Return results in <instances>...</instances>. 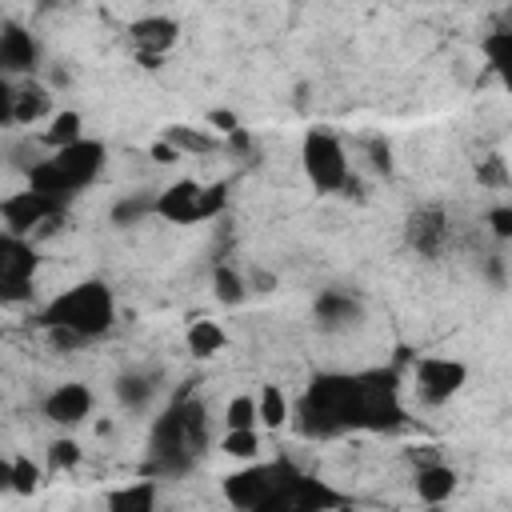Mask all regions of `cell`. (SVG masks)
Wrapping results in <instances>:
<instances>
[{
	"mask_svg": "<svg viewBox=\"0 0 512 512\" xmlns=\"http://www.w3.org/2000/svg\"><path fill=\"white\" fill-rule=\"evenodd\" d=\"M208 408L192 388H180L164 412L152 424L148 436V460H144V476L152 480H172L196 468V460L208 452Z\"/></svg>",
	"mask_w": 512,
	"mask_h": 512,
	"instance_id": "6da1fadb",
	"label": "cell"
},
{
	"mask_svg": "<svg viewBox=\"0 0 512 512\" xmlns=\"http://www.w3.org/2000/svg\"><path fill=\"white\" fill-rule=\"evenodd\" d=\"M288 420L308 440H336L360 432V380L356 372H316L296 396Z\"/></svg>",
	"mask_w": 512,
	"mask_h": 512,
	"instance_id": "7a4b0ae2",
	"label": "cell"
},
{
	"mask_svg": "<svg viewBox=\"0 0 512 512\" xmlns=\"http://www.w3.org/2000/svg\"><path fill=\"white\" fill-rule=\"evenodd\" d=\"M32 324L44 332V328H68L76 332L80 340H96V336H108L112 324H116V296L104 280H80L64 292H56L36 316Z\"/></svg>",
	"mask_w": 512,
	"mask_h": 512,
	"instance_id": "3957f363",
	"label": "cell"
},
{
	"mask_svg": "<svg viewBox=\"0 0 512 512\" xmlns=\"http://www.w3.org/2000/svg\"><path fill=\"white\" fill-rule=\"evenodd\" d=\"M300 468L292 460H248V468L224 476V500L240 512H288V496Z\"/></svg>",
	"mask_w": 512,
	"mask_h": 512,
	"instance_id": "277c9868",
	"label": "cell"
},
{
	"mask_svg": "<svg viewBox=\"0 0 512 512\" xmlns=\"http://www.w3.org/2000/svg\"><path fill=\"white\" fill-rule=\"evenodd\" d=\"M228 208V184L216 180V184H204V180H176L168 188L156 192L152 200V216L168 220V224H200V220H216L220 212Z\"/></svg>",
	"mask_w": 512,
	"mask_h": 512,
	"instance_id": "5b68a950",
	"label": "cell"
},
{
	"mask_svg": "<svg viewBox=\"0 0 512 512\" xmlns=\"http://www.w3.org/2000/svg\"><path fill=\"white\" fill-rule=\"evenodd\" d=\"M360 380V432H396L404 428V400H400V372L396 368H364Z\"/></svg>",
	"mask_w": 512,
	"mask_h": 512,
	"instance_id": "8992f818",
	"label": "cell"
},
{
	"mask_svg": "<svg viewBox=\"0 0 512 512\" xmlns=\"http://www.w3.org/2000/svg\"><path fill=\"white\" fill-rule=\"evenodd\" d=\"M300 164H304L308 184H312L316 192H324V196L344 192L348 180H352L344 140H340L332 128H308V132H304V140H300Z\"/></svg>",
	"mask_w": 512,
	"mask_h": 512,
	"instance_id": "52a82bcc",
	"label": "cell"
},
{
	"mask_svg": "<svg viewBox=\"0 0 512 512\" xmlns=\"http://www.w3.org/2000/svg\"><path fill=\"white\" fill-rule=\"evenodd\" d=\"M36 268H40L36 240L0 232V304H24L32 296Z\"/></svg>",
	"mask_w": 512,
	"mask_h": 512,
	"instance_id": "ba28073f",
	"label": "cell"
},
{
	"mask_svg": "<svg viewBox=\"0 0 512 512\" xmlns=\"http://www.w3.org/2000/svg\"><path fill=\"white\" fill-rule=\"evenodd\" d=\"M48 160H52V168L60 172L64 188H68L72 196H80V192L104 172L108 144H104V140H92V136H80V140H72V144H64V148L48 152Z\"/></svg>",
	"mask_w": 512,
	"mask_h": 512,
	"instance_id": "9c48e42d",
	"label": "cell"
},
{
	"mask_svg": "<svg viewBox=\"0 0 512 512\" xmlns=\"http://www.w3.org/2000/svg\"><path fill=\"white\" fill-rule=\"evenodd\" d=\"M68 204L72 200H60V196H48V192H36V188H20V192H12V196L0 200V224H4V232H16V236H28L32 240V232L44 220L64 216Z\"/></svg>",
	"mask_w": 512,
	"mask_h": 512,
	"instance_id": "30bf717a",
	"label": "cell"
},
{
	"mask_svg": "<svg viewBox=\"0 0 512 512\" xmlns=\"http://www.w3.org/2000/svg\"><path fill=\"white\" fill-rule=\"evenodd\" d=\"M404 244L424 256V260H440L444 248L452 244V220L440 204H420L404 216Z\"/></svg>",
	"mask_w": 512,
	"mask_h": 512,
	"instance_id": "8fae6325",
	"label": "cell"
},
{
	"mask_svg": "<svg viewBox=\"0 0 512 512\" xmlns=\"http://www.w3.org/2000/svg\"><path fill=\"white\" fill-rule=\"evenodd\" d=\"M468 384V364L452 356H420L416 360V392L428 408L448 404Z\"/></svg>",
	"mask_w": 512,
	"mask_h": 512,
	"instance_id": "7c38bea8",
	"label": "cell"
},
{
	"mask_svg": "<svg viewBox=\"0 0 512 512\" xmlns=\"http://www.w3.org/2000/svg\"><path fill=\"white\" fill-rule=\"evenodd\" d=\"M36 68H40V40L32 36V28L20 20H0V72L20 80V76H36Z\"/></svg>",
	"mask_w": 512,
	"mask_h": 512,
	"instance_id": "4fadbf2b",
	"label": "cell"
},
{
	"mask_svg": "<svg viewBox=\"0 0 512 512\" xmlns=\"http://www.w3.org/2000/svg\"><path fill=\"white\" fill-rule=\"evenodd\" d=\"M92 388L88 384H80V380H64V384H56L48 396H44V404H40V412H44V420H52V424H60V428H76V424H84L88 416H92Z\"/></svg>",
	"mask_w": 512,
	"mask_h": 512,
	"instance_id": "5bb4252c",
	"label": "cell"
},
{
	"mask_svg": "<svg viewBox=\"0 0 512 512\" xmlns=\"http://www.w3.org/2000/svg\"><path fill=\"white\" fill-rule=\"evenodd\" d=\"M128 40H132V52L136 60L140 56H152V60H164L176 40H180V24L172 16H140L128 24Z\"/></svg>",
	"mask_w": 512,
	"mask_h": 512,
	"instance_id": "9a60e30c",
	"label": "cell"
},
{
	"mask_svg": "<svg viewBox=\"0 0 512 512\" xmlns=\"http://www.w3.org/2000/svg\"><path fill=\"white\" fill-rule=\"evenodd\" d=\"M52 112H56L52 88L40 84L36 76H20V80H16V96H12V124H20V128H36V124L48 120Z\"/></svg>",
	"mask_w": 512,
	"mask_h": 512,
	"instance_id": "2e32d148",
	"label": "cell"
},
{
	"mask_svg": "<svg viewBox=\"0 0 512 512\" xmlns=\"http://www.w3.org/2000/svg\"><path fill=\"white\" fill-rule=\"evenodd\" d=\"M360 316H364L360 296H352V292H344V288H328V292L316 296V324H320L324 332H344V328H352Z\"/></svg>",
	"mask_w": 512,
	"mask_h": 512,
	"instance_id": "e0dca14e",
	"label": "cell"
},
{
	"mask_svg": "<svg viewBox=\"0 0 512 512\" xmlns=\"http://www.w3.org/2000/svg\"><path fill=\"white\" fill-rule=\"evenodd\" d=\"M344 504H348L344 492L328 488L324 480H316V476H308V472L296 476L292 496H288V512H332V508H344Z\"/></svg>",
	"mask_w": 512,
	"mask_h": 512,
	"instance_id": "ac0fdd59",
	"label": "cell"
},
{
	"mask_svg": "<svg viewBox=\"0 0 512 512\" xmlns=\"http://www.w3.org/2000/svg\"><path fill=\"white\" fill-rule=\"evenodd\" d=\"M416 500H424V504H444L452 492H456V484H460V476H456V468L452 464H444V460H432V464H420L416 468Z\"/></svg>",
	"mask_w": 512,
	"mask_h": 512,
	"instance_id": "d6986e66",
	"label": "cell"
},
{
	"mask_svg": "<svg viewBox=\"0 0 512 512\" xmlns=\"http://www.w3.org/2000/svg\"><path fill=\"white\" fill-rule=\"evenodd\" d=\"M164 140L180 152V156H212L224 148V140L208 128H192V124H168L164 128Z\"/></svg>",
	"mask_w": 512,
	"mask_h": 512,
	"instance_id": "ffe728a7",
	"label": "cell"
},
{
	"mask_svg": "<svg viewBox=\"0 0 512 512\" xmlns=\"http://www.w3.org/2000/svg\"><path fill=\"white\" fill-rule=\"evenodd\" d=\"M156 384H160V376H152V372H124V376H116L112 392H116L120 408H128V412H140V408H148V404H152V396H156Z\"/></svg>",
	"mask_w": 512,
	"mask_h": 512,
	"instance_id": "44dd1931",
	"label": "cell"
},
{
	"mask_svg": "<svg viewBox=\"0 0 512 512\" xmlns=\"http://www.w3.org/2000/svg\"><path fill=\"white\" fill-rule=\"evenodd\" d=\"M80 136H84V116L76 108H60V112L48 116V128L36 140H40L44 152H56V148H64V144H72Z\"/></svg>",
	"mask_w": 512,
	"mask_h": 512,
	"instance_id": "7402d4cb",
	"label": "cell"
},
{
	"mask_svg": "<svg viewBox=\"0 0 512 512\" xmlns=\"http://www.w3.org/2000/svg\"><path fill=\"white\" fill-rule=\"evenodd\" d=\"M104 504H108L112 512H152V508H156V480L144 476V480H136V484L112 488V492L104 496Z\"/></svg>",
	"mask_w": 512,
	"mask_h": 512,
	"instance_id": "603a6c76",
	"label": "cell"
},
{
	"mask_svg": "<svg viewBox=\"0 0 512 512\" xmlns=\"http://www.w3.org/2000/svg\"><path fill=\"white\" fill-rule=\"evenodd\" d=\"M184 344H188V352H192V356L208 360V356L224 352V344H228V332H224L216 320H192V324H188V336H184Z\"/></svg>",
	"mask_w": 512,
	"mask_h": 512,
	"instance_id": "cb8c5ba5",
	"label": "cell"
},
{
	"mask_svg": "<svg viewBox=\"0 0 512 512\" xmlns=\"http://www.w3.org/2000/svg\"><path fill=\"white\" fill-rule=\"evenodd\" d=\"M480 52L488 56V68H492L496 76H508V72H512V28L500 20V24L480 40Z\"/></svg>",
	"mask_w": 512,
	"mask_h": 512,
	"instance_id": "d4e9b609",
	"label": "cell"
},
{
	"mask_svg": "<svg viewBox=\"0 0 512 512\" xmlns=\"http://www.w3.org/2000/svg\"><path fill=\"white\" fill-rule=\"evenodd\" d=\"M288 412H292V404H288V396H284L276 384H264V388L256 392V424H264V428H284V424H288Z\"/></svg>",
	"mask_w": 512,
	"mask_h": 512,
	"instance_id": "484cf974",
	"label": "cell"
},
{
	"mask_svg": "<svg viewBox=\"0 0 512 512\" xmlns=\"http://www.w3.org/2000/svg\"><path fill=\"white\" fill-rule=\"evenodd\" d=\"M152 192H128V196H120V200H112V208H108V220L116 224V228H132V224H140L144 216H152Z\"/></svg>",
	"mask_w": 512,
	"mask_h": 512,
	"instance_id": "4316f807",
	"label": "cell"
},
{
	"mask_svg": "<svg viewBox=\"0 0 512 512\" xmlns=\"http://www.w3.org/2000/svg\"><path fill=\"white\" fill-rule=\"evenodd\" d=\"M212 292H216V300L220 304H244L248 300V280L236 272V268H228V264H220L216 272H212Z\"/></svg>",
	"mask_w": 512,
	"mask_h": 512,
	"instance_id": "83f0119b",
	"label": "cell"
},
{
	"mask_svg": "<svg viewBox=\"0 0 512 512\" xmlns=\"http://www.w3.org/2000/svg\"><path fill=\"white\" fill-rule=\"evenodd\" d=\"M220 448H224V456H232V460H256L264 444H260V432H256V428H224Z\"/></svg>",
	"mask_w": 512,
	"mask_h": 512,
	"instance_id": "f1b7e54d",
	"label": "cell"
},
{
	"mask_svg": "<svg viewBox=\"0 0 512 512\" xmlns=\"http://www.w3.org/2000/svg\"><path fill=\"white\" fill-rule=\"evenodd\" d=\"M40 480H44V468H40L36 460H28V456H12V484H8V492H16V496H32V492L40 488Z\"/></svg>",
	"mask_w": 512,
	"mask_h": 512,
	"instance_id": "f546056e",
	"label": "cell"
},
{
	"mask_svg": "<svg viewBox=\"0 0 512 512\" xmlns=\"http://www.w3.org/2000/svg\"><path fill=\"white\" fill-rule=\"evenodd\" d=\"M80 456H84V448L72 436H60L48 444V472H72L80 464Z\"/></svg>",
	"mask_w": 512,
	"mask_h": 512,
	"instance_id": "4dcf8cb0",
	"label": "cell"
},
{
	"mask_svg": "<svg viewBox=\"0 0 512 512\" xmlns=\"http://www.w3.org/2000/svg\"><path fill=\"white\" fill-rule=\"evenodd\" d=\"M224 428H256V396H232L224 404Z\"/></svg>",
	"mask_w": 512,
	"mask_h": 512,
	"instance_id": "1f68e13d",
	"label": "cell"
},
{
	"mask_svg": "<svg viewBox=\"0 0 512 512\" xmlns=\"http://www.w3.org/2000/svg\"><path fill=\"white\" fill-rule=\"evenodd\" d=\"M476 180H480L484 188H508V164H504V156H488V160H480Z\"/></svg>",
	"mask_w": 512,
	"mask_h": 512,
	"instance_id": "d6a6232c",
	"label": "cell"
},
{
	"mask_svg": "<svg viewBox=\"0 0 512 512\" xmlns=\"http://www.w3.org/2000/svg\"><path fill=\"white\" fill-rule=\"evenodd\" d=\"M364 152H368V164H372L380 176L392 172V144H388L384 136H368V140H364Z\"/></svg>",
	"mask_w": 512,
	"mask_h": 512,
	"instance_id": "836d02e7",
	"label": "cell"
},
{
	"mask_svg": "<svg viewBox=\"0 0 512 512\" xmlns=\"http://www.w3.org/2000/svg\"><path fill=\"white\" fill-rule=\"evenodd\" d=\"M488 228H492L496 244H508V240H512V204H496V208H488Z\"/></svg>",
	"mask_w": 512,
	"mask_h": 512,
	"instance_id": "e575fe53",
	"label": "cell"
},
{
	"mask_svg": "<svg viewBox=\"0 0 512 512\" xmlns=\"http://www.w3.org/2000/svg\"><path fill=\"white\" fill-rule=\"evenodd\" d=\"M44 336H48V344H52L56 352H72V348L88 344V340H80V336H76V332H68V328H44Z\"/></svg>",
	"mask_w": 512,
	"mask_h": 512,
	"instance_id": "d590c367",
	"label": "cell"
},
{
	"mask_svg": "<svg viewBox=\"0 0 512 512\" xmlns=\"http://www.w3.org/2000/svg\"><path fill=\"white\" fill-rule=\"evenodd\" d=\"M12 96H16V80L0 72V128L12 124Z\"/></svg>",
	"mask_w": 512,
	"mask_h": 512,
	"instance_id": "8d00e7d4",
	"label": "cell"
},
{
	"mask_svg": "<svg viewBox=\"0 0 512 512\" xmlns=\"http://www.w3.org/2000/svg\"><path fill=\"white\" fill-rule=\"evenodd\" d=\"M208 124H212V132H216V136H228L232 128H240L236 112H228V108H212V112H208Z\"/></svg>",
	"mask_w": 512,
	"mask_h": 512,
	"instance_id": "74e56055",
	"label": "cell"
},
{
	"mask_svg": "<svg viewBox=\"0 0 512 512\" xmlns=\"http://www.w3.org/2000/svg\"><path fill=\"white\" fill-rule=\"evenodd\" d=\"M148 156H152L156 164H176V160H180V152H176V148H172V144H168L164 136H160V140H156V144L148 148Z\"/></svg>",
	"mask_w": 512,
	"mask_h": 512,
	"instance_id": "f35d334b",
	"label": "cell"
},
{
	"mask_svg": "<svg viewBox=\"0 0 512 512\" xmlns=\"http://www.w3.org/2000/svg\"><path fill=\"white\" fill-rule=\"evenodd\" d=\"M272 288H276V276H272V272H252L248 292H272Z\"/></svg>",
	"mask_w": 512,
	"mask_h": 512,
	"instance_id": "ab89813d",
	"label": "cell"
},
{
	"mask_svg": "<svg viewBox=\"0 0 512 512\" xmlns=\"http://www.w3.org/2000/svg\"><path fill=\"white\" fill-rule=\"evenodd\" d=\"M8 484H12V460L0 456V492H8Z\"/></svg>",
	"mask_w": 512,
	"mask_h": 512,
	"instance_id": "60d3db41",
	"label": "cell"
},
{
	"mask_svg": "<svg viewBox=\"0 0 512 512\" xmlns=\"http://www.w3.org/2000/svg\"><path fill=\"white\" fill-rule=\"evenodd\" d=\"M52 4H60V0H40V8H52Z\"/></svg>",
	"mask_w": 512,
	"mask_h": 512,
	"instance_id": "b9f144b4",
	"label": "cell"
},
{
	"mask_svg": "<svg viewBox=\"0 0 512 512\" xmlns=\"http://www.w3.org/2000/svg\"><path fill=\"white\" fill-rule=\"evenodd\" d=\"M0 232H4V224H0Z\"/></svg>",
	"mask_w": 512,
	"mask_h": 512,
	"instance_id": "7bdbcfd3",
	"label": "cell"
}]
</instances>
